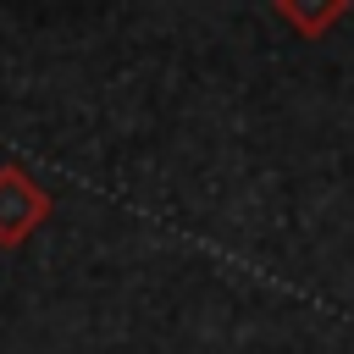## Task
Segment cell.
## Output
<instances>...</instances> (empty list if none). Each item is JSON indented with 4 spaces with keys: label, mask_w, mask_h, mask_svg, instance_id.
I'll return each mask as SVG.
<instances>
[{
    "label": "cell",
    "mask_w": 354,
    "mask_h": 354,
    "mask_svg": "<svg viewBox=\"0 0 354 354\" xmlns=\"http://www.w3.org/2000/svg\"><path fill=\"white\" fill-rule=\"evenodd\" d=\"M271 11H277L299 39H326V33L354 11V0H271Z\"/></svg>",
    "instance_id": "cell-2"
},
{
    "label": "cell",
    "mask_w": 354,
    "mask_h": 354,
    "mask_svg": "<svg viewBox=\"0 0 354 354\" xmlns=\"http://www.w3.org/2000/svg\"><path fill=\"white\" fill-rule=\"evenodd\" d=\"M50 210L55 199L28 166H0V249H22L50 221Z\"/></svg>",
    "instance_id": "cell-1"
}]
</instances>
